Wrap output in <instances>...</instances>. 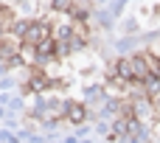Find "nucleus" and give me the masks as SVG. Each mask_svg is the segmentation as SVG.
<instances>
[{
  "label": "nucleus",
  "instance_id": "nucleus-1",
  "mask_svg": "<svg viewBox=\"0 0 160 143\" xmlns=\"http://www.w3.org/2000/svg\"><path fill=\"white\" fill-rule=\"evenodd\" d=\"M14 31L20 34L22 45L37 48V45H42L45 39L53 37V22H51V20H25V22L17 20V22H14Z\"/></svg>",
  "mask_w": 160,
  "mask_h": 143
},
{
  "label": "nucleus",
  "instance_id": "nucleus-2",
  "mask_svg": "<svg viewBox=\"0 0 160 143\" xmlns=\"http://www.w3.org/2000/svg\"><path fill=\"white\" fill-rule=\"evenodd\" d=\"M20 51H22V39L14 28L0 31V62L6 67H14L20 62Z\"/></svg>",
  "mask_w": 160,
  "mask_h": 143
},
{
  "label": "nucleus",
  "instance_id": "nucleus-3",
  "mask_svg": "<svg viewBox=\"0 0 160 143\" xmlns=\"http://www.w3.org/2000/svg\"><path fill=\"white\" fill-rule=\"evenodd\" d=\"M87 118V110L82 101H65L62 104V124H82Z\"/></svg>",
  "mask_w": 160,
  "mask_h": 143
}]
</instances>
